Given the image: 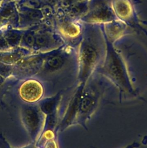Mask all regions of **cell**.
Here are the masks:
<instances>
[{"mask_svg": "<svg viewBox=\"0 0 147 148\" xmlns=\"http://www.w3.org/2000/svg\"><path fill=\"white\" fill-rule=\"evenodd\" d=\"M105 52L106 42L101 25L83 23L82 38L77 46V62L83 77L103 62Z\"/></svg>", "mask_w": 147, "mask_h": 148, "instance_id": "1", "label": "cell"}, {"mask_svg": "<svg viewBox=\"0 0 147 148\" xmlns=\"http://www.w3.org/2000/svg\"><path fill=\"white\" fill-rule=\"evenodd\" d=\"M105 42L106 52L101 63V71L120 87L126 90L129 87L127 86V71L123 59L114 44L107 40Z\"/></svg>", "mask_w": 147, "mask_h": 148, "instance_id": "2", "label": "cell"}, {"mask_svg": "<svg viewBox=\"0 0 147 148\" xmlns=\"http://www.w3.org/2000/svg\"><path fill=\"white\" fill-rule=\"evenodd\" d=\"M115 14L118 19L130 27L134 32L147 36V22L138 17L133 0H111Z\"/></svg>", "mask_w": 147, "mask_h": 148, "instance_id": "3", "label": "cell"}, {"mask_svg": "<svg viewBox=\"0 0 147 148\" xmlns=\"http://www.w3.org/2000/svg\"><path fill=\"white\" fill-rule=\"evenodd\" d=\"M58 18L60 37L65 44L77 47L82 38L83 23L69 16L63 8L58 13Z\"/></svg>", "mask_w": 147, "mask_h": 148, "instance_id": "4", "label": "cell"}, {"mask_svg": "<svg viewBox=\"0 0 147 148\" xmlns=\"http://www.w3.org/2000/svg\"><path fill=\"white\" fill-rule=\"evenodd\" d=\"M118 19L111 0H89L86 13L80 20L82 23L101 25Z\"/></svg>", "mask_w": 147, "mask_h": 148, "instance_id": "5", "label": "cell"}, {"mask_svg": "<svg viewBox=\"0 0 147 148\" xmlns=\"http://www.w3.org/2000/svg\"><path fill=\"white\" fill-rule=\"evenodd\" d=\"M101 27L105 40L114 45L122 37L134 32L127 24L119 19L101 24Z\"/></svg>", "mask_w": 147, "mask_h": 148, "instance_id": "6", "label": "cell"}, {"mask_svg": "<svg viewBox=\"0 0 147 148\" xmlns=\"http://www.w3.org/2000/svg\"><path fill=\"white\" fill-rule=\"evenodd\" d=\"M42 85L36 80H28L24 82L20 87L21 97L25 101L34 102L38 101L43 94Z\"/></svg>", "mask_w": 147, "mask_h": 148, "instance_id": "7", "label": "cell"}, {"mask_svg": "<svg viewBox=\"0 0 147 148\" xmlns=\"http://www.w3.org/2000/svg\"><path fill=\"white\" fill-rule=\"evenodd\" d=\"M89 1L84 0L80 1L67 8H63V9L69 16L80 20L88 11Z\"/></svg>", "mask_w": 147, "mask_h": 148, "instance_id": "8", "label": "cell"}, {"mask_svg": "<svg viewBox=\"0 0 147 148\" xmlns=\"http://www.w3.org/2000/svg\"><path fill=\"white\" fill-rule=\"evenodd\" d=\"M24 120L25 123L31 131L36 130L39 123V119L37 114H36V113L34 110H32V112L29 110L28 114L25 112Z\"/></svg>", "mask_w": 147, "mask_h": 148, "instance_id": "9", "label": "cell"}, {"mask_svg": "<svg viewBox=\"0 0 147 148\" xmlns=\"http://www.w3.org/2000/svg\"><path fill=\"white\" fill-rule=\"evenodd\" d=\"M20 38L18 34L14 32H10L6 35V39L10 43L15 44L18 42Z\"/></svg>", "mask_w": 147, "mask_h": 148, "instance_id": "10", "label": "cell"}, {"mask_svg": "<svg viewBox=\"0 0 147 148\" xmlns=\"http://www.w3.org/2000/svg\"><path fill=\"white\" fill-rule=\"evenodd\" d=\"M24 41L28 46H32L35 44V37L31 33L27 34L24 36Z\"/></svg>", "mask_w": 147, "mask_h": 148, "instance_id": "11", "label": "cell"}, {"mask_svg": "<svg viewBox=\"0 0 147 148\" xmlns=\"http://www.w3.org/2000/svg\"><path fill=\"white\" fill-rule=\"evenodd\" d=\"M62 1V8H67L74 3L77 2L82 1L84 0H61Z\"/></svg>", "mask_w": 147, "mask_h": 148, "instance_id": "12", "label": "cell"}]
</instances>
